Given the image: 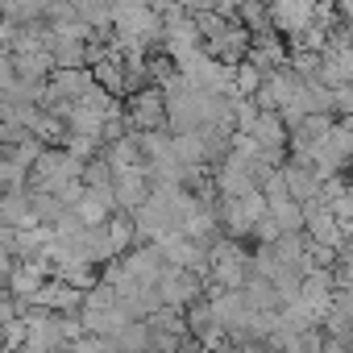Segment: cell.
<instances>
[{"label": "cell", "instance_id": "1", "mask_svg": "<svg viewBox=\"0 0 353 353\" xmlns=\"http://www.w3.org/2000/svg\"><path fill=\"white\" fill-rule=\"evenodd\" d=\"M129 117H133V125L141 129V133H154L162 121H166V96L154 88V92H137L133 100H129Z\"/></svg>", "mask_w": 353, "mask_h": 353}, {"label": "cell", "instance_id": "2", "mask_svg": "<svg viewBox=\"0 0 353 353\" xmlns=\"http://www.w3.org/2000/svg\"><path fill=\"white\" fill-rule=\"evenodd\" d=\"M212 262H216V279H221V283L237 287V283L245 279V254H241V250H233V245H221V250L212 254Z\"/></svg>", "mask_w": 353, "mask_h": 353}]
</instances>
